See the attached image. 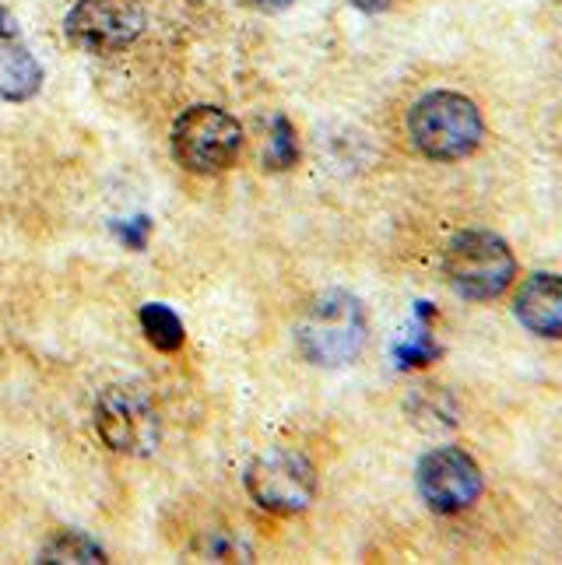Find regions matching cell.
<instances>
[{
	"label": "cell",
	"mask_w": 562,
	"mask_h": 565,
	"mask_svg": "<svg viewBox=\"0 0 562 565\" xmlns=\"http://www.w3.org/2000/svg\"><path fill=\"white\" fill-rule=\"evenodd\" d=\"M370 338V320L356 296L348 291H324L306 306L296 327V344L306 362L338 369L356 362Z\"/></svg>",
	"instance_id": "1"
},
{
	"label": "cell",
	"mask_w": 562,
	"mask_h": 565,
	"mask_svg": "<svg viewBox=\"0 0 562 565\" xmlns=\"http://www.w3.org/2000/svg\"><path fill=\"white\" fill-rule=\"evenodd\" d=\"M412 145L433 162H457L478 151L486 138L478 103L460 92H430L409 113Z\"/></svg>",
	"instance_id": "2"
},
{
	"label": "cell",
	"mask_w": 562,
	"mask_h": 565,
	"mask_svg": "<svg viewBox=\"0 0 562 565\" xmlns=\"http://www.w3.org/2000/svg\"><path fill=\"white\" fill-rule=\"evenodd\" d=\"M443 275L471 302L499 299L517 278V257L510 243L489 228H468L443 249Z\"/></svg>",
	"instance_id": "3"
},
{
	"label": "cell",
	"mask_w": 562,
	"mask_h": 565,
	"mask_svg": "<svg viewBox=\"0 0 562 565\" xmlns=\"http://www.w3.org/2000/svg\"><path fill=\"white\" fill-rule=\"evenodd\" d=\"M243 151V127L219 106H193L172 124V154L190 172H222L236 166Z\"/></svg>",
	"instance_id": "4"
},
{
	"label": "cell",
	"mask_w": 562,
	"mask_h": 565,
	"mask_svg": "<svg viewBox=\"0 0 562 565\" xmlns=\"http://www.w3.org/2000/svg\"><path fill=\"white\" fill-rule=\"evenodd\" d=\"M246 492L261 510L293 516L317 499V467L296 450H267L246 467Z\"/></svg>",
	"instance_id": "5"
},
{
	"label": "cell",
	"mask_w": 562,
	"mask_h": 565,
	"mask_svg": "<svg viewBox=\"0 0 562 565\" xmlns=\"http://www.w3.org/2000/svg\"><path fill=\"white\" fill-rule=\"evenodd\" d=\"M95 433L116 454L148 457L162 439L159 407L138 386H109L95 404Z\"/></svg>",
	"instance_id": "6"
},
{
	"label": "cell",
	"mask_w": 562,
	"mask_h": 565,
	"mask_svg": "<svg viewBox=\"0 0 562 565\" xmlns=\"http://www.w3.org/2000/svg\"><path fill=\"white\" fill-rule=\"evenodd\" d=\"M415 484L422 502L433 513L454 516L471 510L481 495V467L460 446H436L415 467Z\"/></svg>",
	"instance_id": "7"
},
{
	"label": "cell",
	"mask_w": 562,
	"mask_h": 565,
	"mask_svg": "<svg viewBox=\"0 0 562 565\" xmlns=\"http://www.w3.org/2000/svg\"><path fill=\"white\" fill-rule=\"evenodd\" d=\"M64 25L74 46L116 53L145 32V8L141 0H77Z\"/></svg>",
	"instance_id": "8"
},
{
	"label": "cell",
	"mask_w": 562,
	"mask_h": 565,
	"mask_svg": "<svg viewBox=\"0 0 562 565\" xmlns=\"http://www.w3.org/2000/svg\"><path fill=\"white\" fill-rule=\"evenodd\" d=\"M513 313L531 334L559 341L562 338V275H555V270H534L531 278L520 281L513 296Z\"/></svg>",
	"instance_id": "9"
},
{
	"label": "cell",
	"mask_w": 562,
	"mask_h": 565,
	"mask_svg": "<svg viewBox=\"0 0 562 565\" xmlns=\"http://www.w3.org/2000/svg\"><path fill=\"white\" fill-rule=\"evenodd\" d=\"M43 85V67L18 43H0V99L25 103Z\"/></svg>",
	"instance_id": "10"
},
{
	"label": "cell",
	"mask_w": 562,
	"mask_h": 565,
	"mask_svg": "<svg viewBox=\"0 0 562 565\" xmlns=\"http://www.w3.org/2000/svg\"><path fill=\"white\" fill-rule=\"evenodd\" d=\"M141 330H145L148 344L159 348V352H180L183 338H187L183 320L172 313L169 306H162V302H148L141 309Z\"/></svg>",
	"instance_id": "11"
},
{
	"label": "cell",
	"mask_w": 562,
	"mask_h": 565,
	"mask_svg": "<svg viewBox=\"0 0 562 565\" xmlns=\"http://www.w3.org/2000/svg\"><path fill=\"white\" fill-rule=\"evenodd\" d=\"M39 562H88V565H95V562H106V552L99 548L95 541H88L85 534H74V531H67V534H56L43 552H39Z\"/></svg>",
	"instance_id": "12"
},
{
	"label": "cell",
	"mask_w": 562,
	"mask_h": 565,
	"mask_svg": "<svg viewBox=\"0 0 562 565\" xmlns=\"http://www.w3.org/2000/svg\"><path fill=\"white\" fill-rule=\"evenodd\" d=\"M299 162V141H296V130L293 124L278 116L275 120V138H271V148H267V166L271 169H288Z\"/></svg>",
	"instance_id": "13"
},
{
	"label": "cell",
	"mask_w": 562,
	"mask_h": 565,
	"mask_svg": "<svg viewBox=\"0 0 562 565\" xmlns=\"http://www.w3.org/2000/svg\"><path fill=\"white\" fill-rule=\"evenodd\" d=\"M397 359H401V365H425V362L439 359V344L433 341V334L425 327H415L412 334L397 344Z\"/></svg>",
	"instance_id": "14"
},
{
	"label": "cell",
	"mask_w": 562,
	"mask_h": 565,
	"mask_svg": "<svg viewBox=\"0 0 562 565\" xmlns=\"http://www.w3.org/2000/svg\"><path fill=\"white\" fill-rule=\"evenodd\" d=\"M250 8H261V11H285L293 0H246Z\"/></svg>",
	"instance_id": "15"
},
{
	"label": "cell",
	"mask_w": 562,
	"mask_h": 565,
	"mask_svg": "<svg viewBox=\"0 0 562 565\" xmlns=\"http://www.w3.org/2000/svg\"><path fill=\"white\" fill-rule=\"evenodd\" d=\"M352 4L362 8V11H373V14H377V11H386V8H391L394 0H352Z\"/></svg>",
	"instance_id": "16"
}]
</instances>
